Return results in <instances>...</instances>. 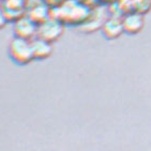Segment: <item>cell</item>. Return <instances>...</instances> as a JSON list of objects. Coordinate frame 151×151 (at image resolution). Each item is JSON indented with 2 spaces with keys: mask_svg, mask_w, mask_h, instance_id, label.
<instances>
[{
  "mask_svg": "<svg viewBox=\"0 0 151 151\" xmlns=\"http://www.w3.org/2000/svg\"><path fill=\"white\" fill-rule=\"evenodd\" d=\"M38 25L28 16H22L13 25V33L15 38L32 41L37 38Z\"/></svg>",
  "mask_w": 151,
  "mask_h": 151,
  "instance_id": "3957f363",
  "label": "cell"
},
{
  "mask_svg": "<svg viewBox=\"0 0 151 151\" xmlns=\"http://www.w3.org/2000/svg\"><path fill=\"white\" fill-rule=\"evenodd\" d=\"M28 17L31 18L39 26L41 24H43L44 22H46L47 19H50V16L48 14L47 8H45L43 6H37L31 10L30 14L28 15Z\"/></svg>",
  "mask_w": 151,
  "mask_h": 151,
  "instance_id": "52a82bcc",
  "label": "cell"
},
{
  "mask_svg": "<svg viewBox=\"0 0 151 151\" xmlns=\"http://www.w3.org/2000/svg\"><path fill=\"white\" fill-rule=\"evenodd\" d=\"M31 46L35 60L48 59L52 55V52H54V47H52V43L39 38H35L31 41Z\"/></svg>",
  "mask_w": 151,
  "mask_h": 151,
  "instance_id": "8992f818",
  "label": "cell"
},
{
  "mask_svg": "<svg viewBox=\"0 0 151 151\" xmlns=\"http://www.w3.org/2000/svg\"><path fill=\"white\" fill-rule=\"evenodd\" d=\"M64 32V24L61 23L57 18H52L47 19L43 24L38 26V32H37V38L42 39V40L54 43L56 41L62 37Z\"/></svg>",
  "mask_w": 151,
  "mask_h": 151,
  "instance_id": "7a4b0ae2",
  "label": "cell"
},
{
  "mask_svg": "<svg viewBox=\"0 0 151 151\" xmlns=\"http://www.w3.org/2000/svg\"><path fill=\"white\" fill-rule=\"evenodd\" d=\"M8 55L15 64L27 65L35 60L32 52L31 41L23 40L19 38H13L8 46Z\"/></svg>",
  "mask_w": 151,
  "mask_h": 151,
  "instance_id": "6da1fadb",
  "label": "cell"
},
{
  "mask_svg": "<svg viewBox=\"0 0 151 151\" xmlns=\"http://www.w3.org/2000/svg\"><path fill=\"white\" fill-rule=\"evenodd\" d=\"M124 33L130 35H138L145 28V17L137 12H129L121 18Z\"/></svg>",
  "mask_w": 151,
  "mask_h": 151,
  "instance_id": "277c9868",
  "label": "cell"
},
{
  "mask_svg": "<svg viewBox=\"0 0 151 151\" xmlns=\"http://www.w3.org/2000/svg\"><path fill=\"white\" fill-rule=\"evenodd\" d=\"M151 10V0H135L134 1V11L139 13V14H145L148 13Z\"/></svg>",
  "mask_w": 151,
  "mask_h": 151,
  "instance_id": "ba28073f",
  "label": "cell"
},
{
  "mask_svg": "<svg viewBox=\"0 0 151 151\" xmlns=\"http://www.w3.org/2000/svg\"><path fill=\"white\" fill-rule=\"evenodd\" d=\"M101 32L106 40L113 41L119 39L124 33L121 18L115 17V16L106 18L104 23L102 24Z\"/></svg>",
  "mask_w": 151,
  "mask_h": 151,
  "instance_id": "5b68a950",
  "label": "cell"
},
{
  "mask_svg": "<svg viewBox=\"0 0 151 151\" xmlns=\"http://www.w3.org/2000/svg\"><path fill=\"white\" fill-rule=\"evenodd\" d=\"M8 22H9V20H8V17H6V11L0 6V30L3 29V28L6 26Z\"/></svg>",
  "mask_w": 151,
  "mask_h": 151,
  "instance_id": "9c48e42d",
  "label": "cell"
}]
</instances>
